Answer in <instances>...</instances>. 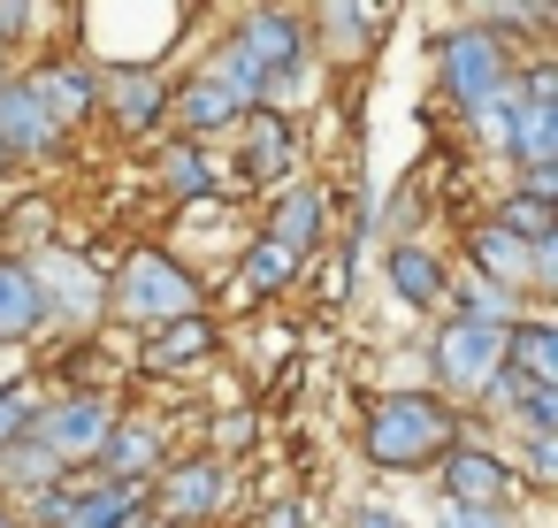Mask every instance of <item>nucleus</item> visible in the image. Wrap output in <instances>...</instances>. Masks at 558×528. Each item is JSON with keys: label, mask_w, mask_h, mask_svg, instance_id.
Wrapping results in <instances>:
<instances>
[{"label": "nucleus", "mask_w": 558, "mask_h": 528, "mask_svg": "<svg viewBox=\"0 0 558 528\" xmlns=\"http://www.w3.org/2000/svg\"><path fill=\"white\" fill-rule=\"evenodd\" d=\"M238 108H283L306 77V16L291 9H260V16H238V32L222 39L215 70H207Z\"/></svg>", "instance_id": "1"}, {"label": "nucleus", "mask_w": 558, "mask_h": 528, "mask_svg": "<svg viewBox=\"0 0 558 528\" xmlns=\"http://www.w3.org/2000/svg\"><path fill=\"white\" fill-rule=\"evenodd\" d=\"M360 444H367V459H375L383 475H421V467H436V459L459 444V413H451V398H436V391H383V398L367 406Z\"/></svg>", "instance_id": "2"}, {"label": "nucleus", "mask_w": 558, "mask_h": 528, "mask_svg": "<svg viewBox=\"0 0 558 528\" xmlns=\"http://www.w3.org/2000/svg\"><path fill=\"white\" fill-rule=\"evenodd\" d=\"M100 291H108V307H116L123 322H138V329H161V322L199 314V276H192L177 253H161V245H138Z\"/></svg>", "instance_id": "3"}, {"label": "nucleus", "mask_w": 558, "mask_h": 528, "mask_svg": "<svg viewBox=\"0 0 558 528\" xmlns=\"http://www.w3.org/2000/svg\"><path fill=\"white\" fill-rule=\"evenodd\" d=\"M436 85H444V100H451L459 116H474L482 100H497V93L512 85V55H505V39H489L482 24H451V32H436Z\"/></svg>", "instance_id": "4"}, {"label": "nucleus", "mask_w": 558, "mask_h": 528, "mask_svg": "<svg viewBox=\"0 0 558 528\" xmlns=\"http://www.w3.org/2000/svg\"><path fill=\"white\" fill-rule=\"evenodd\" d=\"M16 528H154V520H146V490L93 475V482H54L47 497H32Z\"/></svg>", "instance_id": "5"}, {"label": "nucleus", "mask_w": 558, "mask_h": 528, "mask_svg": "<svg viewBox=\"0 0 558 528\" xmlns=\"http://www.w3.org/2000/svg\"><path fill=\"white\" fill-rule=\"evenodd\" d=\"M116 429V406L100 391H62V398H39L32 406V444L70 475V467H93V452L108 444Z\"/></svg>", "instance_id": "6"}, {"label": "nucleus", "mask_w": 558, "mask_h": 528, "mask_svg": "<svg viewBox=\"0 0 558 528\" xmlns=\"http://www.w3.org/2000/svg\"><path fill=\"white\" fill-rule=\"evenodd\" d=\"M428 368L444 391H466L482 398L497 375H505V322H466V314H444L436 322V345H428ZM436 391V398H444Z\"/></svg>", "instance_id": "7"}, {"label": "nucleus", "mask_w": 558, "mask_h": 528, "mask_svg": "<svg viewBox=\"0 0 558 528\" xmlns=\"http://www.w3.org/2000/svg\"><path fill=\"white\" fill-rule=\"evenodd\" d=\"M222 497H230V467H222V459H169V467L154 475V490H146V520H161V528H199Z\"/></svg>", "instance_id": "8"}, {"label": "nucleus", "mask_w": 558, "mask_h": 528, "mask_svg": "<svg viewBox=\"0 0 558 528\" xmlns=\"http://www.w3.org/2000/svg\"><path fill=\"white\" fill-rule=\"evenodd\" d=\"M436 482H444V505L459 513H512V490H520L512 459H497L489 444H451L436 459Z\"/></svg>", "instance_id": "9"}, {"label": "nucleus", "mask_w": 558, "mask_h": 528, "mask_svg": "<svg viewBox=\"0 0 558 528\" xmlns=\"http://www.w3.org/2000/svg\"><path fill=\"white\" fill-rule=\"evenodd\" d=\"M32 284H39V299H47V322H77V329H93L100 307H108L93 261H85V253H62V245L32 261Z\"/></svg>", "instance_id": "10"}, {"label": "nucleus", "mask_w": 558, "mask_h": 528, "mask_svg": "<svg viewBox=\"0 0 558 528\" xmlns=\"http://www.w3.org/2000/svg\"><path fill=\"white\" fill-rule=\"evenodd\" d=\"M466 261H474V284H489V291H543V261H535V245H520V238H505L497 223H474V238H466Z\"/></svg>", "instance_id": "11"}, {"label": "nucleus", "mask_w": 558, "mask_h": 528, "mask_svg": "<svg viewBox=\"0 0 558 528\" xmlns=\"http://www.w3.org/2000/svg\"><path fill=\"white\" fill-rule=\"evenodd\" d=\"M70 139L47 123V108L24 93V77H0V154L9 161H54Z\"/></svg>", "instance_id": "12"}, {"label": "nucleus", "mask_w": 558, "mask_h": 528, "mask_svg": "<svg viewBox=\"0 0 558 528\" xmlns=\"http://www.w3.org/2000/svg\"><path fill=\"white\" fill-rule=\"evenodd\" d=\"M24 93L47 108V123L70 139L93 108H100V70H85V62H47V70H32L24 77Z\"/></svg>", "instance_id": "13"}, {"label": "nucleus", "mask_w": 558, "mask_h": 528, "mask_svg": "<svg viewBox=\"0 0 558 528\" xmlns=\"http://www.w3.org/2000/svg\"><path fill=\"white\" fill-rule=\"evenodd\" d=\"M268 245H283V253H322L329 245V192L322 184H283L276 192V207H268V230H260Z\"/></svg>", "instance_id": "14"}, {"label": "nucleus", "mask_w": 558, "mask_h": 528, "mask_svg": "<svg viewBox=\"0 0 558 528\" xmlns=\"http://www.w3.org/2000/svg\"><path fill=\"white\" fill-rule=\"evenodd\" d=\"M93 467H100V482L146 490V482L169 467V444H161V429H146V421H123V413H116V429H108V444L93 452Z\"/></svg>", "instance_id": "15"}, {"label": "nucleus", "mask_w": 558, "mask_h": 528, "mask_svg": "<svg viewBox=\"0 0 558 528\" xmlns=\"http://www.w3.org/2000/svg\"><path fill=\"white\" fill-rule=\"evenodd\" d=\"M383 276H390V291H398L413 314H436V307H444V291H451L444 253H428V245H413V238H398V245H390Z\"/></svg>", "instance_id": "16"}, {"label": "nucleus", "mask_w": 558, "mask_h": 528, "mask_svg": "<svg viewBox=\"0 0 558 528\" xmlns=\"http://www.w3.org/2000/svg\"><path fill=\"white\" fill-rule=\"evenodd\" d=\"M100 108L138 139V131H154V123L169 116V85H161L154 70H116V77H100Z\"/></svg>", "instance_id": "17"}, {"label": "nucleus", "mask_w": 558, "mask_h": 528, "mask_svg": "<svg viewBox=\"0 0 558 528\" xmlns=\"http://www.w3.org/2000/svg\"><path fill=\"white\" fill-rule=\"evenodd\" d=\"M169 116L184 123V146H199V139H215V131H230V123H245V108L199 70V77H184L177 93H169Z\"/></svg>", "instance_id": "18"}, {"label": "nucleus", "mask_w": 558, "mask_h": 528, "mask_svg": "<svg viewBox=\"0 0 558 528\" xmlns=\"http://www.w3.org/2000/svg\"><path fill=\"white\" fill-rule=\"evenodd\" d=\"M245 177H291L299 161V139H291V116L283 108H245Z\"/></svg>", "instance_id": "19"}, {"label": "nucleus", "mask_w": 558, "mask_h": 528, "mask_svg": "<svg viewBox=\"0 0 558 528\" xmlns=\"http://www.w3.org/2000/svg\"><path fill=\"white\" fill-rule=\"evenodd\" d=\"M505 375L550 383V391H558V329H550L543 314H520V322L505 329Z\"/></svg>", "instance_id": "20"}, {"label": "nucleus", "mask_w": 558, "mask_h": 528, "mask_svg": "<svg viewBox=\"0 0 558 528\" xmlns=\"http://www.w3.org/2000/svg\"><path fill=\"white\" fill-rule=\"evenodd\" d=\"M54 482H70V475H62L32 436H16L9 452H0V505H9V513H24V505H32V497H47Z\"/></svg>", "instance_id": "21"}, {"label": "nucleus", "mask_w": 558, "mask_h": 528, "mask_svg": "<svg viewBox=\"0 0 558 528\" xmlns=\"http://www.w3.org/2000/svg\"><path fill=\"white\" fill-rule=\"evenodd\" d=\"M47 329V299L32 284V261H0V345H24Z\"/></svg>", "instance_id": "22"}, {"label": "nucleus", "mask_w": 558, "mask_h": 528, "mask_svg": "<svg viewBox=\"0 0 558 528\" xmlns=\"http://www.w3.org/2000/svg\"><path fill=\"white\" fill-rule=\"evenodd\" d=\"M207 352H215V322H207V314H184V322H161V329H154L146 368H154V375H184V368H199Z\"/></svg>", "instance_id": "23"}, {"label": "nucleus", "mask_w": 558, "mask_h": 528, "mask_svg": "<svg viewBox=\"0 0 558 528\" xmlns=\"http://www.w3.org/2000/svg\"><path fill=\"white\" fill-rule=\"evenodd\" d=\"M375 9H344V0H337V9H314V32H322V47L337 55V62H360L367 55V39H375Z\"/></svg>", "instance_id": "24"}, {"label": "nucleus", "mask_w": 558, "mask_h": 528, "mask_svg": "<svg viewBox=\"0 0 558 528\" xmlns=\"http://www.w3.org/2000/svg\"><path fill=\"white\" fill-rule=\"evenodd\" d=\"M489 223H497L505 238H520V245H550V230H558V207H550V200H535V192H505Z\"/></svg>", "instance_id": "25"}, {"label": "nucleus", "mask_w": 558, "mask_h": 528, "mask_svg": "<svg viewBox=\"0 0 558 528\" xmlns=\"http://www.w3.org/2000/svg\"><path fill=\"white\" fill-rule=\"evenodd\" d=\"M291 276H299V253H283V245H268V238H253V245H245V261H238V284H245L253 299L283 291Z\"/></svg>", "instance_id": "26"}, {"label": "nucleus", "mask_w": 558, "mask_h": 528, "mask_svg": "<svg viewBox=\"0 0 558 528\" xmlns=\"http://www.w3.org/2000/svg\"><path fill=\"white\" fill-rule=\"evenodd\" d=\"M161 184L184 192V200H207V192H215V154H207V146H169V154H161Z\"/></svg>", "instance_id": "27"}, {"label": "nucleus", "mask_w": 558, "mask_h": 528, "mask_svg": "<svg viewBox=\"0 0 558 528\" xmlns=\"http://www.w3.org/2000/svg\"><path fill=\"white\" fill-rule=\"evenodd\" d=\"M466 123H474V139H482V146H489L497 161H512V85H505L497 100H482V108H474Z\"/></svg>", "instance_id": "28"}, {"label": "nucleus", "mask_w": 558, "mask_h": 528, "mask_svg": "<svg viewBox=\"0 0 558 528\" xmlns=\"http://www.w3.org/2000/svg\"><path fill=\"white\" fill-rule=\"evenodd\" d=\"M32 406H39V398H32L24 383H0V452H9L16 436H32Z\"/></svg>", "instance_id": "29"}, {"label": "nucleus", "mask_w": 558, "mask_h": 528, "mask_svg": "<svg viewBox=\"0 0 558 528\" xmlns=\"http://www.w3.org/2000/svg\"><path fill=\"white\" fill-rule=\"evenodd\" d=\"M436 528H520V513H459V505H444Z\"/></svg>", "instance_id": "30"}, {"label": "nucleus", "mask_w": 558, "mask_h": 528, "mask_svg": "<svg viewBox=\"0 0 558 528\" xmlns=\"http://www.w3.org/2000/svg\"><path fill=\"white\" fill-rule=\"evenodd\" d=\"M527 475H535V482L558 475V436H527Z\"/></svg>", "instance_id": "31"}, {"label": "nucleus", "mask_w": 558, "mask_h": 528, "mask_svg": "<svg viewBox=\"0 0 558 528\" xmlns=\"http://www.w3.org/2000/svg\"><path fill=\"white\" fill-rule=\"evenodd\" d=\"M260 528H306V505H299V497H283V505H276Z\"/></svg>", "instance_id": "32"}, {"label": "nucleus", "mask_w": 558, "mask_h": 528, "mask_svg": "<svg viewBox=\"0 0 558 528\" xmlns=\"http://www.w3.org/2000/svg\"><path fill=\"white\" fill-rule=\"evenodd\" d=\"M352 528H405V520H398L390 505H360V513H352Z\"/></svg>", "instance_id": "33"}, {"label": "nucleus", "mask_w": 558, "mask_h": 528, "mask_svg": "<svg viewBox=\"0 0 558 528\" xmlns=\"http://www.w3.org/2000/svg\"><path fill=\"white\" fill-rule=\"evenodd\" d=\"M0 528H16V513H9V505H0Z\"/></svg>", "instance_id": "34"}]
</instances>
